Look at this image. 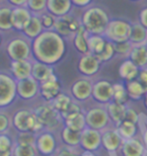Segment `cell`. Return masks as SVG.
I'll return each instance as SVG.
<instances>
[{
    "label": "cell",
    "instance_id": "52a82bcc",
    "mask_svg": "<svg viewBox=\"0 0 147 156\" xmlns=\"http://www.w3.org/2000/svg\"><path fill=\"white\" fill-rule=\"evenodd\" d=\"M33 114L35 115L37 120L40 122L45 130L54 131L58 127L59 120H62L61 116L57 111L52 108L51 102L45 101L43 104L34 108Z\"/></svg>",
    "mask_w": 147,
    "mask_h": 156
},
{
    "label": "cell",
    "instance_id": "f546056e",
    "mask_svg": "<svg viewBox=\"0 0 147 156\" xmlns=\"http://www.w3.org/2000/svg\"><path fill=\"white\" fill-rule=\"evenodd\" d=\"M138 125L133 124L131 122L123 121L116 126V130L119 135L122 137L123 140L132 139L137 137V132H138Z\"/></svg>",
    "mask_w": 147,
    "mask_h": 156
},
{
    "label": "cell",
    "instance_id": "b9f144b4",
    "mask_svg": "<svg viewBox=\"0 0 147 156\" xmlns=\"http://www.w3.org/2000/svg\"><path fill=\"white\" fill-rule=\"evenodd\" d=\"M114 47H115V52H116V56L127 59L129 57V54L133 45L130 43V41H125V42L114 43Z\"/></svg>",
    "mask_w": 147,
    "mask_h": 156
},
{
    "label": "cell",
    "instance_id": "ab89813d",
    "mask_svg": "<svg viewBox=\"0 0 147 156\" xmlns=\"http://www.w3.org/2000/svg\"><path fill=\"white\" fill-rule=\"evenodd\" d=\"M36 135L32 132H18L14 139V143L20 145H32L35 146Z\"/></svg>",
    "mask_w": 147,
    "mask_h": 156
},
{
    "label": "cell",
    "instance_id": "94428289",
    "mask_svg": "<svg viewBox=\"0 0 147 156\" xmlns=\"http://www.w3.org/2000/svg\"><path fill=\"white\" fill-rule=\"evenodd\" d=\"M2 1H4V0H0V2H2Z\"/></svg>",
    "mask_w": 147,
    "mask_h": 156
},
{
    "label": "cell",
    "instance_id": "603a6c76",
    "mask_svg": "<svg viewBox=\"0 0 147 156\" xmlns=\"http://www.w3.org/2000/svg\"><path fill=\"white\" fill-rule=\"evenodd\" d=\"M127 108H128L127 105H121L115 101H111L108 105H106L108 115L115 127L125 120V115H126Z\"/></svg>",
    "mask_w": 147,
    "mask_h": 156
},
{
    "label": "cell",
    "instance_id": "836d02e7",
    "mask_svg": "<svg viewBox=\"0 0 147 156\" xmlns=\"http://www.w3.org/2000/svg\"><path fill=\"white\" fill-rule=\"evenodd\" d=\"M107 43V40L104 38V36L101 35H90L88 38V48L89 53H92L94 55H99L103 51L104 47Z\"/></svg>",
    "mask_w": 147,
    "mask_h": 156
},
{
    "label": "cell",
    "instance_id": "6f0895ef",
    "mask_svg": "<svg viewBox=\"0 0 147 156\" xmlns=\"http://www.w3.org/2000/svg\"><path fill=\"white\" fill-rule=\"evenodd\" d=\"M142 69H144V70H145V72L147 73V66H146V67H144V68H142Z\"/></svg>",
    "mask_w": 147,
    "mask_h": 156
},
{
    "label": "cell",
    "instance_id": "e7e4bbea",
    "mask_svg": "<svg viewBox=\"0 0 147 156\" xmlns=\"http://www.w3.org/2000/svg\"><path fill=\"white\" fill-rule=\"evenodd\" d=\"M146 156H147V155H146Z\"/></svg>",
    "mask_w": 147,
    "mask_h": 156
},
{
    "label": "cell",
    "instance_id": "9a60e30c",
    "mask_svg": "<svg viewBox=\"0 0 147 156\" xmlns=\"http://www.w3.org/2000/svg\"><path fill=\"white\" fill-rule=\"evenodd\" d=\"M102 62L99 60L96 55L92 53L81 55L78 62V71L84 77H93L100 71Z\"/></svg>",
    "mask_w": 147,
    "mask_h": 156
},
{
    "label": "cell",
    "instance_id": "db71d44e",
    "mask_svg": "<svg viewBox=\"0 0 147 156\" xmlns=\"http://www.w3.org/2000/svg\"><path fill=\"white\" fill-rule=\"evenodd\" d=\"M0 156H12V150L1 151V152H0Z\"/></svg>",
    "mask_w": 147,
    "mask_h": 156
},
{
    "label": "cell",
    "instance_id": "7a4b0ae2",
    "mask_svg": "<svg viewBox=\"0 0 147 156\" xmlns=\"http://www.w3.org/2000/svg\"><path fill=\"white\" fill-rule=\"evenodd\" d=\"M82 27L90 35H104L110 16L105 8L98 5L88 6L80 18Z\"/></svg>",
    "mask_w": 147,
    "mask_h": 156
},
{
    "label": "cell",
    "instance_id": "d4e9b609",
    "mask_svg": "<svg viewBox=\"0 0 147 156\" xmlns=\"http://www.w3.org/2000/svg\"><path fill=\"white\" fill-rule=\"evenodd\" d=\"M43 30H43V27H42L39 16L38 15L32 14L30 20L28 21V23L26 24V27L23 29L22 32H21V34L28 40L33 41L35 38H37Z\"/></svg>",
    "mask_w": 147,
    "mask_h": 156
},
{
    "label": "cell",
    "instance_id": "9f6ffc18",
    "mask_svg": "<svg viewBox=\"0 0 147 156\" xmlns=\"http://www.w3.org/2000/svg\"><path fill=\"white\" fill-rule=\"evenodd\" d=\"M1 44H2V34L0 32V47H1Z\"/></svg>",
    "mask_w": 147,
    "mask_h": 156
},
{
    "label": "cell",
    "instance_id": "e0dca14e",
    "mask_svg": "<svg viewBox=\"0 0 147 156\" xmlns=\"http://www.w3.org/2000/svg\"><path fill=\"white\" fill-rule=\"evenodd\" d=\"M61 91L62 85L55 74L52 75L46 81L39 83V96L45 101L51 102Z\"/></svg>",
    "mask_w": 147,
    "mask_h": 156
},
{
    "label": "cell",
    "instance_id": "8fae6325",
    "mask_svg": "<svg viewBox=\"0 0 147 156\" xmlns=\"http://www.w3.org/2000/svg\"><path fill=\"white\" fill-rule=\"evenodd\" d=\"M102 146L110 156H118L121 145L124 140L119 135L116 127H109L101 131Z\"/></svg>",
    "mask_w": 147,
    "mask_h": 156
},
{
    "label": "cell",
    "instance_id": "30bf717a",
    "mask_svg": "<svg viewBox=\"0 0 147 156\" xmlns=\"http://www.w3.org/2000/svg\"><path fill=\"white\" fill-rule=\"evenodd\" d=\"M35 148L38 154L43 156H54L58 149V140L52 131L43 130L36 135Z\"/></svg>",
    "mask_w": 147,
    "mask_h": 156
},
{
    "label": "cell",
    "instance_id": "f35d334b",
    "mask_svg": "<svg viewBox=\"0 0 147 156\" xmlns=\"http://www.w3.org/2000/svg\"><path fill=\"white\" fill-rule=\"evenodd\" d=\"M48 0H27L26 7L34 15H40L46 11Z\"/></svg>",
    "mask_w": 147,
    "mask_h": 156
},
{
    "label": "cell",
    "instance_id": "74e56055",
    "mask_svg": "<svg viewBox=\"0 0 147 156\" xmlns=\"http://www.w3.org/2000/svg\"><path fill=\"white\" fill-rule=\"evenodd\" d=\"M115 56H116V52H115L114 43L110 42V41H107L103 51L100 53L99 55H97V57H98V59L103 64V63H107V62L112 60Z\"/></svg>",
    "mask_w": 147,
    "mask_h": 156
},
{
    "label": "cell",
    "instance_id": "4316f807",
    "mask_svg": "<svg viewBox=\"0 0 147 156\" xmlns=\"http://www.w3.org/2000/svg\"><path fill=\"white\" fill-rule=\"evenodd\" d=\"M89 36H90V34L81 26V27L78 30V32L75 34L73 39H72V43H73L75 49H76L77 52L80 53L81 55L89 53V48H88Z\"/></svg>",
    "mask_w": 147,
    "mask_h": 156
},
{
    "label": "cell",
    "instance_id": "f5cc1de1",
    "mask_svg": "<svg viewBox=\"0 0 147 156\" xmlns=\"http://www.w3.org/2000/svg\"><path fill=\"white\" fill-rule=\"evenodd\" d=\"M11 6H26L27 0H6Z\"/></svg>",
    "mask_w": 147,
    "mask_h": 156
},
{
    "label": "cell",
    "instance_id": "7c38bea8",
    "mask_svg": "<svg viewBox=\"0 0 147 156\" xmlns=\"http://www.w3.org/2000/svg\"><path fill=\"white\" fill-rule=\"evenodd\" d=\"M92 98L99 105H108L113 101V84L107 79L94 81Z\"/></svg>",
    "mask_w": 147,
    "mask_h": 156
},
{
    "label": "cell",
    "instance_id": "d6a6232c",
    "mask_svg": "<svg viewBox=\"0 0 147 156\" xmlns=\"http://www.w3.org/2000/svg\"><path fill=\"white\" fill-rule=\"evenodd\" d=\"M64 126H67L73 131L76 132H82V131L87 128V123H86V118H85V113H82L76 115V116L72 117L70 119H67L64 122Z\"/></svg>",
    "mask_w": 147,
    "mask_h": 156
},
{
    "label": "cell",
    "instance_id": "cb8c5ba5",
    "mask_svg": "<svg viewBox=\"0 0 147 156\" xmlns=\"http://www.w3.org/2000/svg\"><path fill=\"white\" fill-rule=\"evenodd\" d=\"M139 71L140 68L137 67L130 59H125L119 67L118 73L121 79H123L125 82H128L136 79L138 77Z\"/></svg>",
    "mask_w": 147,
    "mask_h": 156
},
{
    "label": "cell",
    "instance_id": "ffe728a7",
    "mask_svg": "<svg viewBox=\"0 0 147 156\" xmlns=\"http://www.w3.org/2000/svg\"><path fill=\"white\" fill-rule=\"evenodd\" d=\"M33 60V59H32ZM32 60H18L11 61L10 74L15 80H23L31 77L32 71Z\"/></svg>",
    "mask_w": 147,
    "mask_h": 156
},
{
    "label": "cell",
    "instance_id": "ac0fdd59",
    "mask_svg": "<svg viewBox=\"0 0 147 156\" xmlns=\"http://www.w3.org/2000/svg\"><path fill=\"white\" fill-rule=\"evenodd\" d=\"M118 154L121 156H146L147 148L142 139L135 137L132 139L124 140Z\"/></svg>",
    "mask_w": 147,
    "mask_h": 156
},
{
    "label": "cell",
    "instance_id": "484cf974",
    "mask_svg": "<svg viewBox=\"0 0 147 156\" xmlns=\"http://www.w3.org/2000/svg\"><path fill=\"white\" fill-rule=\"evenodd\" d=\"M130 59L137 67L140 69L147 66V46L146 45H135L132 47L129 54Z\"/></svg>",
    "mask_w": 147,
    "mask_h": 156
},
{
    "label": "cell",
    "instance_id": "7bdbcfd3",
    "mask_svg": "<svg viewBox=\"0 0 147 156\" xmlns=\"http://www.w3.org/2000/svg\"><path fill=\"white\" fill-rule=\"evenodd\" d=\"M38 16L40 18V21H42L43 30H54L55 18H57L55 15L49 13L48 11H45V12H43V13H42L40 15H38Z\"/></svg>",
    "mask_w": 147,
    "mask_h": 156
},
{
    "label": "cell",
    "instance_id": "4dcf8cb0",
    "mask_svg": "<svg viewBox=\"0 0 147 156\" xmlns=\"http://www.w3.org/2000/svg\"><path fill=\"white\" fill-rule=\"evenodd\" d=\"M125 86H126L130 99H132V101H139L142 98H144L146 90L137 79L125 82Z\"/></svg>",
    "mask_w": 147,
    "mask_h": 156
},
{
    "label": "cell",
    "instance_id": "2e32d148",
    "mask_svg": "<svg viewBox=\"0 0 147 156\" xmlns=\"http://www.w3.org/2000/svg\"><path fill=\"white\" fill-rule=\"evenodd\" d=\"M17 96L24 101H30L39 95V82L31 76L23 80L16 81Z\"/></svg>",
    "mask_w": 147,
    "mask_h": 156
},
{
    "label": "cell",
    "instance_id": "e575fe53",
    "mask_svg": "<svg viewBox=\"0 0 147 156\" xmlns=\"http://www.w3.org/2000/svg\"><path fill=\"white\" fill-rule=\"evenodd\" d=\"M73 101H74V98H73V96L71 95V93L61 91L51 101V105L58 114H61Z\"/></svg>",
    "mask_w": 147,
    "mask_h": 156
},
{
    "label": "cell",
    "instance_id": "83f0119b",
    "mask_svg": "<svg viewBox=\"0 0 147 156\" xmlns=\"http://www.w3.org/2000/svg\"><path fill=\"white\" fill-rule=\"evenodd\" d=\"M129 41L133 46L146 45L147 29L143 27L139 21L132 23V27H131V34H130Z\"/></svg>",
    "mask_w": 147,
    "mask_h": 156
},
{
    "label": "cell",
    "instance_id": "680465c9",
    "mask_svg": "<svg viewBox=\"0 0 147 156\" xmlns=\"http://www.w3.org/2000/svg\"><path fill=\"white\" fill-rule=\"evenodd\" d=\"M144 99H147V91H146L145 95H144Z\"/></svg>",
    "mask_w": 147,
    "mask_h": 156
},
{
    "label": "cell",
    "instance_id": "277c9868",
    "mask_svg": "<svg viewBox=\"0 0 147 156\" xmlns=\"http://www.w3.org/2000/svg\"><path fill=\"white\" fill-rule=\"evenodd\" d=\"M6 54L11 61L32 60V41L23 35L15 37L6 45Z\"/></svg>",
    "mask_w": 147,
    "mask_h": 156
},
{
    "label": "cell",
    "instance_id": "d6986e66",
    "mask_svg": "<svg viewBox=\"0 0 147 156\" xmlns=\"http://www.w3.org/2000/svg\"><path fill=\"white\" fill-rule=\"evenodd\" d=\"M31 16L32 13L26 6H12L11 23L13 30L21 33L28 23Z\"/></svg>",
    "mask_w": 147,
    "mask_h": 156
},
{
    "label": "cell",
    "instance_id": "be15d7a7",
    "mask_svg": "<svg viewBox=\"0 0 147 156\" xmlns=\"http://www.w3.org/2000/svg\"><path fill=\"white\" fill-rule=\"evenodd\" d=\"M146 46H147V43H146Z\"/></svg>",
    "mask_w": 147,
    "mask_h": 156
},
{
    "label": "cell",
    "instance_id": "bcb514c9",
    "mask_svg": "<svg viewBox=\"0 0 147 156\" xmlns=\"http://www.w3.org/2000/svg\"><path fill=\"white\" fill-rule=\"evenodd\" d=\"M78 149L79 148H71L65 145L62 146V147H58L54 156H81L82 153H80Z\"/></svg>",
    "mask_w": 147,
    "mask_h": 156
},
{
    "label": "cell",
    "instance_id": "7402d4cb",
    "mask_svg": "<svg viewBox=\"0 0 147 156\" xmlns=\"http://www.w3.org/2000/svg\"><path fill=\"white\" fill-rule=\"evenodd\" d=\"M55 74L54 68L51 65H48L42 62L32 60V71L31 76L35 79L37 82L42 83L43 81H46L52 75Z\"/></svg>",
    "mask_w": 147,
    "mask_h": 156
},
{
    "label": "cell",
    "instance_id": "816d5d0a",
    "mask_svg": "<svg viewBox=\"0 0 147 156\" xmlns=\"http://www.w3.org/2000/svg\"><path fill=\"white\" fill-rule=\"evenodd\" d=\"M72 3H73L74 6H77V7H88L90 6L91 2L93 1V0H71Z\"/></svg>",
    "mask_w": 147,
    "mask_h": 156
},
{
    "label": "cell",
    "instance_id": "8992f818",
    "mask_svg": "<svg viewBox=\"0 0 147 156\" xmlns=\"http://www.w3.org/2000/svg\"><path fill=\"white\" fill-rule=\"evenodd\" d=\"M85 118L87 127L98 131H102L106 129V128L114 126L108 115L106 105H104L98 104V105H95V107L89 108L85 113Z\"/></svg>",
    "mask_w": 147,
    "mask_h": 156
},
{
    "label": "cell",
    "instance_id": "6125c7cd",
    "mask_svg": "<svg viewBox=\"0 0 147 156\" xmlns=\"http://www.w3.org/2000/svg\"><path fill=\"white\" fill-rule=\"evenodd\" d=\"M146 124H147V118H146Z\"/></svg>",
    "mask_w": 147,
    "mask_h": 156
},
{
    "label": "cell",
    "instance_id": "5bb4252c",
    "mask_svg": "<svg viewBox=\"0 0 147 156\" xmlns=\"http://www.w3.org/2000/svg\"><path fill=\"white\" fill-rule=\"evenodd\" d=\"M102 146L101 131L87 127L81 132L80 148L84 151L95 152Z\"/></svg>",
    "mask_w": 147,
    "mask_h": 156
},
{
    "label": "cell",
    "instance_id": "91938a15",
    "mask_svg": "<svg viewBox=\"0 0 147 156\" xmlns=\"http://www.w3.org/2000/svg\"><path fill=\"white\" fill-rule=\"evenodd\" d=\"M131 1H135V2H137V1H141V0H131Z\"/></svg>",
    "mask_w": 147,
    "mask_h": 156
},
{
    "label": "cell",
    "instance_id": "ba28073f",
    "mask_svg": "<svg viewBox=\"0 0 147 156\" xmlns=\"http://www.w3.org/2000/svg\"><path fill=\"white\" fill-rule=\"evenodd\" d=\"M16 98V80L11 74L0 72V108L9 107Z\"/></svg>",
    "mask_w": 147,
    "mask_h": 156
},
{
    "label": "cell",
    "instance_id": "1f68e13d",
    "mask_svg": "<svg viewBox=\"0 0 147 156\" xmlns=\"http://www.w3.org/2000/svg\"><path fill=\"white\" fill-rule=\"evenodd\" d=\"M12 6L8 3L6 5H0V32H9L13 30L11 23Z\"/></svg>",
    "mask_w": 147,
    "mask_h": 156
},
{
    "label": "cell",
    "instance_id": "5b68a950",
    "mask_svg": "<svg viewBox=\"0 0 147 156\" xmlns=\"http://www.w3.org/2000/svg\"><path fill=\"white\" fill-rule=\"evenodd\" d=\"M132 23L126 20L115 18L109 21L104 32V38L112 43H120L129 41Z\"/></svg>",
    "mask_w": 147,
    "mask_h": 156
},
{
    "label": "cell",
    "instance_id": "681fc988",
    "mask_svg": "<svg viewBox=\"0 0 147 156\" xmlns=\"http://www.w3.org/2000/svg\"><path fill=\"white\" fill-rule=\"evenodd\" d=\"M138 21L147 29V6H145L144 8H142L140 10L138 15Z\"/></svg>",
    "mask_w": 147,
    "mask_h": 156
},
{
    "label": "cell",
    "instance_id": "6da1fadb",
    "mask_svg": "<svg viewBox=\"0 0 147 156\" xmlns=\"http://www.w3.org/2000/svg\"><path fill=\"white\" fill-rule=\"evenodd\" d=\"M65 50V40L54 30H43L32 41L33 60L51 66L62 60Z\"/></svg>",
    "mask_w": 147,
    "mask_h": 156
},
{
    "label": "cell",
    "instance_id": "c3c4849f",
    "mask_svg": "<svg viewBox=\"0 0 147 156\" xmlns=\"http://www.w3.org/2000/svg\"><path fill=\"white\" fill-rule=\"evenodd\" d=\"M138 126L140 127V132H141V139H142L143 143H144L145 147L147 148V124H146V120L144 122H142V119H141V117H140Z\"/></svg>",
    "mask_w": 147,
    "mask_h": 156
},
{
    "label": "cell",
    "instance_id": "44dd1931",
    "mask_svg": "<svg viewBox=\"0 0 147 156\" xmlns=\"http://www.w3.org/2000/svg\"><path fill=\"white\" fill-rule=\"evenodd\" d=\"M73 6L71 0H48L46 11L55 17H59L71 13Z\"/></svg>",
    "mask_w": 147,
    "mask_h": 156
},
{
    "label": "cell",
    "instance_id": "4fadbf2b",
    "mask_svg": "<svg viewBox=\"0 0 147 156\" xmlns=\"http://www.w3.org/2000/svg\"><path fill=\"white\" fill-rule=\"evenodd\" d=\"M94 81L90 77H82L77 79L71 86V95L78 102L86 101L92 98Z\"/></svg>",
    "mask_w": 147,
    "mask_h": 156
},
{
    "label": "cell",
    "instance_id": "f6af8a7d",
    "mask_svg": "<svg viewBox=\"0 0 147 156\" xmlns=\"http://www.w3.org/2000/svg\"><path fill=\"white\" fill-rule=\"evenodd\" d=\"M12 125V119L5 112L0 111V134L7 133Z\"/></svg>",
    "mask_w": 147,
    "mask_h": 156
},
{
    "label": "cell",
    "instance_id": "11a10c76",
    "mask_svg": "<svg viewBox=\"0 0 147 156\" xmlns=\"http://www.w3.org/2000/svg\"><path fill=\"white\" fill-rule=\"evenodd\" d=\"M81 156H96L94 154V152H89V151H84Z\"/></svg>",
    "mask_w": 147,
    "mask_h": 156
},
{
    "label": "cell",
    "instance_id": "3957f363",
    "mask_svg": "<svg viewBox=\"0 0 147 156\" xmlns=\"http://www.w3.org/2000/svg\"><path fill=\"white\" fill-rule=\"evenodd\" d=\"M12 126L17 132H32L38 134L45 130L40 122L37 120L32 110L20 108L12 117Z\"/></svg>",
    "mask_w": 147,
    "mask_h": 156
},
{
    "label": "cell",
    "instance_id": "f907efd6",
    "mask_svg": "<svg viewBox=\"0 0 147 156\" xmlns=\"http://www.w3.org/2000/svg\"><path fill=\"white\" fill-rule=\"evenodd\" d=\"M136 79L141 83V85L144 87L145 90L147 91V73L145 72L144 69H140L138 77H137Z\"/></svg>",
    "mask_w": 147,
    "mask_h": 156
},
{
    "label": "cell",
    "instance_id": "ee69618b",
    "mask_svg": "<svg viewBox=\"0 0 147 156\" xmlns=\"http://www.w3.org/2000/svg\"><path fill=\"white\" fill-rule=\"evenodd\" d=\"M13 146L14 140H12L7 133L0 134V152L13 150Z\"/></svg>",
    "mask_w": 147,
    "mask_h": 156
},
{
    "label": "cell",
    "instance_id": "d590c367",
    "mask_svg": "<svg viewBox=\"0 0 147 156\" xmlns=\"http://www.w3.org/2000/svg\"><path fill=\"white\" fill-rule=\"evenodd\" d=\"M127 89L123 83H114L113 84V101L121 105H127L129 101Z\"/></svg>",
    "mask_w": 147,
    "mask_h": 156
},
{
    "label": "cell",
    "instance_id": "60d3db41",
    "mask_svg": "<svg viewBox=\"0 0 147 156\" xmlns=\"http://www.w3.org/2000/svg\"><path fill=\"white\" fill-rule=\"evenodd\" d=\"M80 113H82V108H81V105H80V102L73 101L61 114H59V116H61L62 122H64L65 120H67V119H70Z\"/></svg>",
    "mask_w": 147,
    "mask_h": 156
},
{
    "label": "cell",
    "instance_id": "9c48e42d",
    "mask_svg": "<svg viewBox=\"0 0 147 156\" xmlns=\"http://www.w3.org/2000/svg\"><path fill=\"white\" fill-rule=\"evenodd\" d=\"M81 20L75 17L72 13H68L64 16L55 18L54 30H55L59 36L65 39H73L74 35L81 27Z\"/></svg>",
    "mask_w": 147,
    "mask_h": 156
},
{
    "label": "cell",
    "instance_id": "f1b7e54d",
    "mask_svg": "<svg viewBox=\"0 0 147 156\" xmlns=\"http://www.w3.org/2000/svg\"><path fill=\"white\" fill-rule=\"evenodd\" d=\"M61 139L62 143L71 148H80L81 133L73 131L67 126H64L61 131Z\"/></svg>",
    "mask_w": 147,
    "mask_h": 156
},
{
    "label": "cell",
    "instance_id": "8d00e7d4",
    "mask_svg": "<svg viewBox=\"0 0 147 156\" xmlns=\"http://www.w3.org/2000/svg\"><path fill=\"white\" fill-rule=\"evenodd\" d=\"M37 152L35 146L32 145H20L14 143L12 156H37Z\"/></svg>",
    "mask_w": 147,
    "mask_h": 156
},
{
    "label": "cell",
    "instance_id": "7dc6e473",
    "mask_svg": "<svg viewBox=\"0 0 147 156\" xmlns=\"http://www.w3.org/2000/svg\"><path fill=\"white\" fill-rule=\"evenodd\" d=\"M139 120H140V116L136 113V111L132 108L128 107L126 111V115H125V121H128L133 124L138 125Z\"/></svg>",
    "mask_w": 147,
    "mask_h": 156
}]
</instances>
